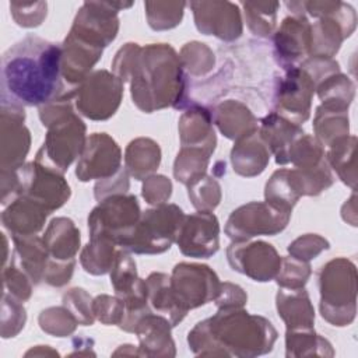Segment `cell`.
Here are the masks:
<instances>
[{
	"instance_id": "5bb4252c",
	"label": "cell",
	"mask_w": 358,
	"mask_h": 358,
	"mask_svg": "<svg viewBox=\"0 0 358 358\" xmlns=\"http://www.w3.org/2000/svg\"><path fill=\"white\" fill-rule=\"evenodd\" d=\"M309 39L310 25L306 18H285L275 35V48L284 60L294 62L308 53L310 46Z\"/></svg>"
},
{
	"instance_id": "277c9868",
	"label": "cell",
	"mask_w": 358,
	"mask_h": 358,
	"mask_svg": "<svg viewBox=\"0 0 358 358\" xmlns=\"http://www.w3.org/2000/svg\"><path fill=\"white\" fill-rule=\"evenodd\" d=\"M183 220V211L175 204L147 210L120 246L136 253L165 252L178 236Z\"/></svg>"
},
{
	"instance_id": "cb8c5ba5",
	"label": "cell",
	"mask_w": 358,
	"mask_h": 358,
	"mask_svg": "<svg viewBox=\"0 0 358 358\" xmlns=\"http://www.w3.org/2000/svg\"><path fill=\"white\" fill-rule=\"evenodd\" d=\"M172 185L168 178L157 175L147 178V182L143 186V196L150 204H161L169 199Z\"/></svg>"
},
{
	"instance_id": "ffe728a7",
	"label": "cell",
	"mask_w": 358,
	"mask_h": 358,
	"mask_svg": "<svg viewBox=\"0 0 358 358\" xmlns=\"http://www.w3.org/2000/svg\"><path fill=\"white\" fill-rule=\"evenodd\" d=\"M113 245L115 242L106 236L91 238V242L81 255V263L85 271L92 274L106 273L115 260Z\"/></svg>"
},
{
	"instance_id": "52a82bcc",
	"label": "cell",
	"mask_w": 358,
	"mask_h": 358,
	"mask_svg": "<svg viewBox=\"0 0 358 358\" xmlns=\"http://www.w3.org/2000/svg\"><path fill=\"white\" fill-rule=\"evenodd\" d=\"M123 83L119 77L99 70L88 76L74 91L76 105L87 117L99 120L115 113L120 103Z\"/></svg>"
},
{
	"instance_id": "603a6c76",
	"label": "cell",
	"mask_w": 358,
	"mask_h": 358,
	"mask_svg": "<svg viewBox=\"0 0 358 358\" xmlns=\"http://www.w3.org/2000/svg\"><path fill=\"white\" fill-rule=\"evenodd\" d=\"M94 313L102 323H122L124 316V302L119 298H110L108 295L98 296L94 303Z\"/></svg>"
},
{
	"instance_id": "e0dca14e",
	"label": "cell",
	"mask_w": 358,
	"mask_h": 358,
	"mask_svg": "<svg viewBox=\"0 0 358 358\" xmlns=\"http://www.w3.org/2000/svg\"><path fill=\"white\" fill-rule=\"evenodd\" d=\"M147 289H148V301L154 310H157L158 315L165 316L171 326H175L179 323L185 315L186 310H183L171 288V281L165 274L161 273H152L147 281Z\"/></svg>"
},
{
	"instance_id": "8fae6325",
	"label": "cell",
	"mask_w": 358,
	"mask_h": 358,
	"mask_svg": "<svg viewBox=\"0 0 358 358\" xmlns=\"http://www.w3.org/2000/svg\"><path fill=\"white\" fill-rule=\"evenodd\" d=\"M83 151L76 169L80 180L85 182L94 178L106 179L119 169L120 150L115 140L105 133L92 134Z\"/></svg>"
},
{
	"instance_id": "7a4b0ae2",
	"label": "cell",
	"mask_w": 358,
	"mask_h": 358,
	"mask_svg": "<svg viewBox=\"0 0 358 358\" xmlns=\"http://www.w3.org/2000/svg\"><path fill=\"white\" fill-rule=\"evenodd\" d=\"M275 338V329L264 317L221 308L214 317L197 323L187 341L196 354L204 348H211L210 354H214V348H222V355L255 357L271 351Z\"/></svg>"
},
{
	"instance_id": "d6986e66",
	"label": "cell",
	"mask_w": 358,
	"mask_h": 358,
	"mask_svg": "<svg viewBox=\"0 0 358 358\" xmlns=\"http://www.w3.org/2000/svg\"><path fill=\"white\" fill-rule=\"evenodd\" d=\"M161 161V151L157 143L150 138H137L129 144L126 164L136 179L155 171Z\"/></svg>"
},
{
	"instance_id": "4fadbf2b",
	"label": "cell",
	"mask_w": 358,
	"mask_h": 358,
	"mask_svg": "<svg viewBox=\"0 0 358 358\" xmlns=\"http://www.w3.org/2000/svg\"><path fill=\"white\" fill-rule=\"evenodd\" d=\"M49 211L34 200L21 196L3 213V224L14 235H34L43 227Z\"/></svg>"
},
{
	"instance_id": "3957f363",
	"label": "cell",
	"mask_w": 358,
	"mask_h": 358,
	"mask_svg": "<svg viewBox=\"0 0 358 358\" xmlns=\"http://www.w3.org/2000/svg\"><path fill=\"white\" fill-rule=\"evenodd\" d=\"M355 266L337 259L320 271V312L333 326L350 324L355 317Z\"/></svg>"
},
{
	"instance_id": "7c38bea8",
	"label": "cell",
	"mask_w": 358,
	"mask_h": 358,
	"mask_svg": "<svg viewBox=\"0 0 358 358\" xmlns=\"http://www.w3.org/2000/svg\"><path fill=\"white\" fill-rule=\"evenodd\" d=\"M313 91V78L303 69H291L278 87V113H284V116L295 120V124L305 122L309 116Z\"/></svg>"
},
{
	"instance_id": "6da1fadb",
	"label": "cell",
	"mask_w": 358,
	"mask_h": 358,
	"mask_svg": "<svg viewBox=\"0 0 358 358\" xmlns=\"http://www.w3.org/2000/svg\"><path fill=\"white\" fill-rule=\"evenodd\" d=\"M63 48L38 36L13 45L1 59V103L43 106L63 95Z\"/></svg>"
},
{
	"instance_id": "7402d4cb",
	"label": "cell",
	"mask_w": 358,
	"mask_h": 358,
	"mask_svg": "<svg viewBox=\"0 0 358 358\" xmlns=\"http://www.w3.org/2000/svg\"><path fill=\"white\" fill-rule=\"evenodd\" d=\"M284 263V267H280V274L277 275V282L281 287L288 288H301L310 274L309 264L303 263V260H295V259H284L281 260Z\"/></svg>"
},
{
	"instance_id": "9a60e30c",
	"label": "cell",
	"mask_w": 358,
	"mask_h": 358,
	"mask_svg": "<svg viewBox=\"0 0 358 358\" xmlns=\"http://www.w3.org/2000/svg\"><path fill=\"white\" fill-rule=\"evenodd\" d=\"M278 315L287 323V330L292 329H312L315 313L310 306L309 296L303 288H295L277 294Z\"/></svg>"
},
{
	"instance_id": "9c48e42d",
	"label": "cell",
	"mask_w": 358,
	"mask_h": 358,
	"mask_svg": "<svg viewBox=\"0 0 358 358\" xmlns=\"http://www.w3.org/2000/svg\"><path fill=\"white\" fill-rule=\"evenodd\" d=\"M281 257L275 249L264 242L232 243L228 248V262L231 267L243 273L255 281H270L281 267Z\"/></svg>"
},
{
	"instance_id": "44dd1931",
	"label": "cell",
	"mask_w": 358,
	"mask_h": 358,
	"mask_svg": "<svg viewBox=\"0 0 358 358\" xmlns=\"http://www.w3.org/2000/svg\"><path fill=\"white\" fill-rule=\"evenodd\" d=\"M110 268V282L116 294L123 298L134 288L138 281L136 274V263L126 252H117Z\"/></svg>"
},
{
	"instance_id": "5b68a950",
	"label": "cell",
	"mask_w": 358,
	"mask_h": 358,
	"mask_svg": "<svg viewBox=\"0 0 358 358\" xmlns=\"http://www.w3.org/2000/svg\"><path fill=\"white\" fill-rule=\"evenodd\" d=\"M140 220L136 196L112 194L103 200L88 217L91 238L106 236L120 245L134 229Z\"/></svg>"
},
{
	"instance_id": "30bf717a",
	"label": "cell",
	"mask_w": 358,
	"mask_h": 358,
	"mask_svg": "<svg viewBox=\"0 0 358 358\" xmlns=\"http://www.w3.org/2000/svg\"><path fill=\"white\" fill-rule=\"evenodd\" d=\"M218 220L210 211L185 217L178 234V245L183 255L208 257L218 250Z\"/></svg>"
},
{
	"instance_id": "ba28073f",
	"label": "cell",
	"mask_w": 358,
	"mask_h": 358,
	"mask_svg": "<svg viewBox=\"0 0 358 358\" xmlns=\"http://www.w3.org/2000/svg\"><path fill=\"white\" fill-rule=\"evenodd\" d=\"M218 287V277L207 266L180 263L173 268L171 288L179 306L186 312L187 309L185 306V299L190 288L189 309H193L217 298L220 292Z\"/></svg>"
},
{
	"instance_id": "2e32d148",
	"label": "cell",
	"mask_w": 358,
	"mask_h": 358,
	"mask_svg": "<svg viewBox=\"0 0 358 358\" xmlns=\"http://www.w3.org/2000/svg\"><path fill=\"white\" fill-rule=\"evenodd\" d=\"M169 322L164 316L145 315L137 323L134 331L138 334L145 355H173V341L169 333Z\"/></svg>"
},
{
	"instance_id": "ac0fdd59",
	"label": "cell",
	"mask_w": 358,
	"mask_h": 358,
	"mask_svg": "<svg viewBox=\"0 0 358 358\" xmlns=\"http://www.w3.org/2000/svg\"><path fill=\"white\" fill-rule=\"evenodd\" d=\"M63 227H64V218H55L50 222L46 235L43 236V242L56 260L64 262V260L74 259V255L80 246V232L77 231V228L71 221L64 236H62Z\"/></svg>"
},
{
	"instance_id": "8992f818",
	"label": "cell",
	"mask_w": 358,
	"mask_h": 358,
	"mask_svg": "<svg viewBox=\"0 0 358 358\" xmlns=\"http://www.w3.org/2000/svg\"><path fill=\"white\" fill-rule=\"evenodd\" d=\"M289 215V210L270 201L249 203L231 214L225 232L236 241L256 235H274L287 227Z\"/></svg>"
}]
</instances>
